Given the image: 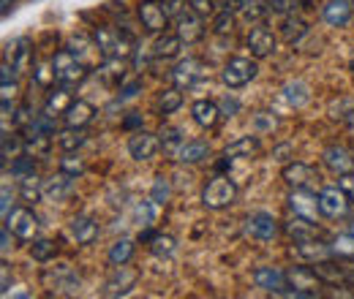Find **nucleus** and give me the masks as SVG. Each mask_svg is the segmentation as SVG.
<instances>
[{
	"label": "nucleus",
	"mask_w": 354,
	"mask_h": 299,
	"mask_svg": "<svg viewBox=\"0 0 354 299\" xmlns=\"http://www.w3.org/2000/svg\"><path fill=\"white\" fill-rule=\"evenodd\" d=\"M254 153H259V139L257 136H237L223 150L226 158H251Z\"/></svg>",
	"instance_id": "obj_24"
},
{
	"label": "nucleus",
	"mask_w": 354,
	"mask_h": 299,
	"mask_svg": "<svg viewBox=\"0 0 354 299\" xmlns=\"http://www.w3.org/2000/svg\"><path fill=\"white\" fill-rule=\"evenodd\" d=\"M333 256H341V258H354V234H341L333 240Z\"/></svg>",
	"instance_id": "obj_39"
},
{
	"label": "nucleus",
	"mask_w": 354,
	"mask_h": 299,
	"mask_svg": "<svg viewBox=\"0 0 354 299\" xmlns=\"http://www.w3.org/2000/svg\"><path fill=\"white\" fill-rule=\"evenodd\" d=\"M153 202H156V204H167V202H169V182H167V177H156Z\"/></svg>",
	"instance_id": "obj_44"
},
{
	"label": "nucleus",
	"mask_w": 354,
	"mask_h": 299,
	"mask_svg": "<svg viewBox=\"0 0 354 299\" xmlns=\"http://www.w3.org/2000/svg\"><path fill=\"white\" fill-rule=\"evenodd\" d=\"M33 82L39 87H52L57 82V77H55V63H52V60H36V63H33Z\"/></svg>",
	"instance_id": "obj_29"
},
{
	"label": "nucleus",
	"mask_w": 354,
	"mask_h": 299,
	"mask_svg": "<svg viewBox=\"0 0 354 299\" xmlns=\"http://www.w3.org/2000/svg\"><path fill=\"white\" fill-rule=\"evenodd\" d=\"M278 231H281V226H278L275 215L270 213H254L245 220V234H251L257 240H265V242L267 240H275Z\"/></svg>",
	"instance_id": "obj_13"
},
{
	"label": "nucleus",
	"mask_w": 354,
	"mask_h": 299,
	"mask_svg": "<svg viewBox=\"0 0 354 299\" xmlns=\"http://www.w3.org/2000/svg\"><path fill=\"white\" fill-rule=\"evenodd\" d=\"M136 17L147 33H164L169 28V11H167L164 0H139Z\"/></svg>",
	"instance_id": "obj_3"
},
{
	"label": "nucleus",
	"mask_w": 354,
	"mask_h": 299,
	"mask_svg": "<svg viewBox=\"0 0 354 299\" xmlns=\"http://www.w3.org/2000/svg\"><path fill=\"white\" fill-rule=\"evenodd\" d=\"M286 231L292 234V240H295V242H300V240H313V237L319 234L316 223H313L310 218H303V215H295V220L286 226Z\"/></svg>",
	"instance_id": "obj_28"
},
{
	"label": "nucleus",
	"mask_w": 354,
	"mask_h": 299,
	"mask_svg": "<svg viewBox=\"0 0 354 299\" xmlns=\"http://www.w3.org/2000/svg\"><path fill=\"white\" fill-rule=\"evenodd\" d=\"M245 46L251 49V55L259 60V57H267V55H272L275 52V33L262 25V22H257L254 28H251V33H248V39H245Z\"/></svg>",
	"instance_id": "obj_12"
},
{
	"label": "nucleus",
	"mask_w": 354,
	"mask_h": 299,
	"mask_svg": "<svg viewBox=\"0 0 354 299\" xmlns=\"http://www.w3.org/2000/svg\"><path fill=\"white\" fill-rule=\"evenodd\" d=\"M180 104H183V95H180V87H167V90H161V95H158V109H161V115H172L180 109Z\"/></svg>",
	"instance_id": "obj_32"
},
{
	"label": "nucleus",
	"mask_w": 354,
	"mask_h": 299,
	"mask_svg": "<svg viewBox=\"0 0 354 299\" xmlns=\"http://www.w3.org/2000/svg\"><path fill=\"white\" fill-rule=\"evenodd\" d=\"M74 180L77 177H71V174H66V171H60V174H55V177H49L44 182V199L49 202H60L63 196H68L71 191H74Z\"/></svg>",
	"instance_id": "obj_21"
},
{
	"label": "nucleus",
	"mask_w": 354,
	"mask_h": 299,
	"mask_svg": "<svg viewBox=\"0 0 354 299\" xmlns=\"http://www.w3.org/2000/svg\"><path fill=\"white\" fill-rule=\"evenodd\" d=\"M6 226H8L11 234H14L17 240H22V242L36 240V234H39V218L33 215V210H28V207L11 210V213L6 215Z\"/></svg>",
	"instance_id": "obj_6"
},
{
	"label": "nucleus",
	"mask_w": 354,
	"mask_h": 299,
	"mask_svg": "<svg viewBox=\"0 0 354 299\" xmlns=\"http://www.w3.org/2000/svg\"><path fill=\"white\" fill-rule=\"evenodd\" d=\"M180 46H183V41H180V36H177V33H172V36H167V33H164V39H158L156 46H153V55H156V57L169 60V57H175L177 52H180Z\"/></svg>",
	"instance_id": "obj_30"
},
{
	"label": "nucleus",
	"mask_w": 354,
	"mask_h": 299,
	"mask_svg": "<svg viewBox=\"0 0 354 299\" xmlns=\"http://www.w3.org/2000/svg\"><path fill=\"white\" fill-rule=\"evenodd\" d=\"M57 144L63 153H74L85 144V133H82V128H66L63 133H57Z\"/></svg>",
	"instance_id": "obj_31"
},
{
	"label": "nucleus",
	"mask_w": 354,
	"mask_h": 299,
	"mask_svg": "<svg viewBox=\"0 0 354 299\" xmlns=\"http://www.w3.org/2000/svg\"><path fill=\"white\" fill-rule=\"evenodd\" d=\"M164 6H167V11H169V17H177V14L185 8V0H164Z\"/></svg>",
	"instance_id": "obj_47"
},
{
	"label": "nucleus",
	"mask_w": 354,
	"mask_h": 299,
	"mask_svg": "<svg viewBox=\"0 0 354 299\" xmlns=\"http://www.w3.org/2000/svg\"><path fill=\"white\" fill-rule=\"evenodd\" d=\"M281 177H283V182H286L292 191H297V188H308L310 185L313 169H310L308 164H303V161H292V164L283 166Z\"/></svg>",
	"instance_id": "obj_19"
},
{
	"label": "nucleus",
	"mask_w": 354,
	"mask_h": 299,
	"mask_svg": "<svg viewBox=\"0 0 354 299\" xmlns=\"http://www.w3.org/2000/svg\"><path fill=\"white\" fill-rule=\"evenodd\" d=\"M139 90V82H133V85H126V87H120V98H131L133 93Z\"/></svg>",
	"instance_id": "obj_51"
},
{
	"label": "nucleus",
	"mask_w": 354,
	"mask_h": 299,
	"mask_svg": "<svg viewBox=\"0 0 354 299\" xmlns=\"http://www.w3.org/2000/svg\"><path fill=\"white\" fill-rule=\"evenodd\" d=\"M324 19H327V25H333V28L349 25V19H352V3H349V0H330V3L324 6Z\"/></svg>",
	"instance_id": "obj_23"
},
{
	"label": "nucleus",
	"mask_w": 354,
	"mask_h": 299,
	"mask_svg": "<svg viewBox=\"0 0 354 299\" xmlns=\"http://www.w3.org/2000/svg\"><path fill=\"white\" fill-rule=\"evenodd\" d=\"M71 87H66V85H60L55 93H49V98H46V104H44V112L49 115V117H57V115H63L68 106H71V93H68Z\"/></svg>",
	"instance_id": "obj_26"
},
{
	"label": "nucleus",
	"mask_w": 354,
	"mask_h": 299,
	"mask_svg": "<svg viewBox=\"0 0 354 299\" xmlns=\"http://www.w3.org/2000/svg\"><path fill=\"white\" fill-rule=\"evenodd\" d=\"M71 234L80 245H90L98 237V223L90 220V218H74L71 220Z\"/></svg>",
	"instance_id": "obj_27"
},
{
	"label": "nucleus",
	"mask_w": 354,
	"mask_h": 299,
	"mask_svg": "<svg viewBox=\"0 0 354 299\" xmlns=\"http://www.w3.org/2000/svg\"><path fill=\"white\" fill-rule=\"evenodd\" d=\"M267 8H270V6L262 3V0H245L240 11H243V17H245L248 22H251V19H254V22H259V19L267 14Z\"/></svg>",
	"instance_id": "obj_40"
},
{
	"label": "nucleus",
	"mask_w": 354,
	"mask_h": 299,
	"mask_svg": "<svg viewBox=\"0 0 354 299\" xmlns=\"http://www.w3.org/2000/svg\"><path fill=\"white\" fill-rule=\"evenodd\" d=\"M36 171V161H33V155H19V158H14V164H11V174L17 177V180H22V177H28V174H33Z\"/></svg>",
	"instance_id": "obj_41"
},
{
	"label": "nucleus",
	"mask_w": 354,
	"mask_h": 299,
	"mask_svg": "<svg viewBox=\"0 0 354 299\" xmlns=\"http://www.w3.org/2000/svg\"><path fill=\"white\" fill-rule=\"evenodd\" d=\"M55 251H57V245L49 242V240H36L33 242V258L36 261H49V258L55 256Z\"/></svg>",
	"instance_id": "obj_42"
},
{
	"label": "nucleus",
	"mask_w": 354,
	"mask_h": 299,
	"mask_svg": "<svg viewBox=\"0 0 354 299\" xmlns=\"http://www.w3.org/2000/svg\"><path fill=\"white\" fill-rule=\"evenodd\" d=\"M289 150H292L289 144H281V147H275V150H272V158H275V161H286L283 155H289Z\"/></svg>",
	"instance_id": "obj_49"
},
{
	"label": "nucleus",
	"mask_w": 354,
	"mask_h": 299,
	"mask_svg": "<svg viewBox=\"0 0 354 299\" xmlns=\"http://www.w3.org/2000/svg\"><path fill=\"white\" fill-rule=\"evenodd\" d=\"M188 6H191V11H196L202 19H205V17H216V11H218V3H216V0H188Z\"/></svg>",
	"instance_id": "obj_43"
},
{
	"label": "nucleus",
	"mask_w": 354,
	"mask_h": 299,
	"mask_svg": "<svg viewBox=\"0 0 354 299\" xmlns=\"http://www.w3.org/2000/svg\"><path fill=\"white\" fill-rule=\"evenodd\" d=\"M213 28H216V33H218V36H226V33H232V28H234V19H232V11H221V14L216 17V22H213Z\"/></svg>",
	"instance_id": "obj_45"
},
{
	"label": "nucleus",
	"mask_w": 354,
	"mask_h": 299,
	"mask_svg": "<svg viewBox=\"0 0 354 299\" xmlns=\"http://www.w3.org/2000/svg\"><path fill=\"white\" fill-rule=\"evenodd\" d=\"M338 185L349 193L354 199V171H346V174H338Z\"/></svg>",
	"instance_id": "obj_46"
},
{
	"label": "nucleus",
	"mask_w": 354,
	"mask_h": 299,
	"mask_svg": "<svg viewBox=\"0 0 354 299\" xmlns=\"http://www.w3.org/2000/svg\"><path fill=\"white\" fill-rule=\"evenodd\" d=\"M133 251H136V245H133L131 240H118L112 245V251H109V264H115V267L129 264L133 258Z\"/></svg>",
	"instance_id": "obj_33"
},
{
	"label": "nucleus",
	"mask_w": 354,
	"mask_h": 299,
	"mask_svg": "<svg viewBox=\"0 0 354 299\" xmlns=\"http://www.w3.org/2000/svg\"><path fill=\"white\" fill-rule=\"evenodd\" d=\"M177 251L175 240L169 237V234H156L153 240H150V253L158 258H169L172 253Z\"/></svg>",
	"instance_id": "obj_34"
},
{
	"label": "nucleus",
	"mask_w": 354,
	"mask_h": 299,
	"mask_svg": "<svg viewBox=\"0 0 354 299\" xmlns=\"http://www.w3.org/2000/svg\"><path fill=\"white\" fill-rule=\"evenodd\" d=\"M158 147H161V136L158 133H150V131L139 128L129 139V153H131L133 161H150V158H156Z\"/></svg>",
	"instance_id": "obj_10"
},
{
	"label": "nucleus",
	"mask_w": 354,
	"mask_h": 299,
	"mask_svg": "<svg viewBox=\"0 0 354 299\" xmlns=\"http://www.w3.org/2000/svg\"><path fill=\"white\" fill-rule=\"evenodd\" d=\"M243 3H245V0H218L221 11H232V14H234V11H240V8H243Z\"/></svg>",
	"instance_id": "obj_48"
},
{
	"label": "nucleus",
	"mask_w": 354,
	"mask_h": 299,
	"mask_svg": "<svg viewBox=\"0 0 354 299\" xmlns=\"http://www.w3.org/2000/svg\"><path fill=\"white\" fill-rule=\"evenodd\" d=\"M352 207V196L338 185V188H322L319 191V215L330 218V220H338V218H346Z\"/></svg>",
	"instance_id": "obj_4"
},
{
	"label": "nucleus",
	"mask_w": 354,
	"mask_h": 299,
	"mask_svg": "<svg viewBox=\"0 0 354 299\" xmlns=\"http://www.w3.org/2000/svg\"><path fill=\"white\" fill-rule=\"evenodd\" d=\"M3 215H8V188H3V204H0Z\"/></svg>",
	"instance_id": "obj_53"
},
{
	"label": "nucleus",
	"mask_w": 354,
	"mask_h": 299,
	"mask_svg": "<svg viewBox=\"0 0 354 299\" xmlns=\"http://www.w3.org/2000/svg\"><path fill=\"white\" fill-rule=\"evenodd\" d=\"M313 272L322 278V283H333V286H346L349 283V267L335 264V261H313Z\"/></svg>",
	"instance_id": "obj_15"
},
{
	"label": "nucleus",
	"mask_w": 354,
	"mask_h": 299,
	"mask_svg": "<svg viewBox=\"0 0 354 299\" xmlns=\"http://www.w3.org/2000/svg\"><path fill=\"white\" fill-rule=\"evenodd\" d=\"M175 33L180 36V41L183 44H196L202 36H205L202 17H199L196 11H191V6L183 8V11L175 17Z\"/></svg>",
	"instance_id": "obj_8"
},
{
	"label": "nucleus",
	"mask_w": 354,
	"mask_h": 299,
	"mask_svg": "<svg viewBox=\"0 0 354 299\" xmlns=\"http://www.w3.org/2000/svg\"><path fill=\"white\" fill-rule=\"evenodd\" d=\"M93 115H95L93 104H88V101H71V106L63 112V123H66V128H85L93 120Z\"/></svg>",
	"instance_id": "obj_20"
},
{
	"label": "nucleus",
	"mask_w": 354,
	"mask_h": 299,
	"mask_svg": "<svg viewBox=\"0 0 354 299\" xmlns=\"http://www.w3.org/2000/svg\"><path fill=\"white\" fill-rule=\"evenodd\" d=\"M161 144H164V150L172 155V158H177V153H180V147H183V136H180V131L172 128V126H167V128H161Z\"/></svg>",
	"instance_id": "obj_35"
},
{
	"label": "nucleus",
	"mask_w": 354,
	"mask_h": 299,
	"mask_svg": "<svg viewBox=\"0 0 354 299\" xmlns=\"http://www.w3.org/2000/svg\"><path fill=\"white\" fill-rule=\"evenodd\" d=\"M352 234H354V229H352Z\"/></svg>",
	"instance_id": "obj_56"
},
{
	"label": "nucleus",
	"mask_w": 354,
	"mask_h": 299,
	"mask_svg": "<svg viewBox=\"0 0 354 299\" xmlns=\"http://www.w3.org/2000/svg\"><path fill=\"white\" fill-rule=\"evenodd\" d=\"M207 155H210V144L194 139V142H183V147L177 153V161L180 164H202Z\"/></svg>",
	"instance_id": "obj_25"
},
{
	"label": "nucleus",
	"mask_w": 354,
	"mask_h": 299,
	"mask_svg": "<svg viewBox=\"0 0 354 299\" xmlns=\"http://www.w3.org/2000/svg\"><path fill=\"white\" fill-rule=\"evenodd\" d=\"M286 278H289L295 291H306L310 297H316V289L322 286V278L313 272V267H295L286 272Z\"/></svg>",
	"instance_id": "obj_14"
},
{
	"label": "nucleus",
	"mask_w": 354,
	"mask_h": 299,
	"mask_svg": "<svg viewBox=\"0 0 354 299\" xmlns=\"http://www.w3.org/2000/svg\"><path fill=\"white\" fill-rule=\"evenodd\" d=\"M257 71H259L257 60H251V57H232V60L223 66L221 79L229 90H237V87L248 85V82L257 77Z\"/></svg>",
	"instance_id": "obj_5"
},
{
	"label": "nucleus",
	"mask_w": 354,
	"mask_h": 299,
	"mask_svg": "<svg viewBox=\"0 0 354 299\" xmlns=\"http://www.w3.org/2000/svg\"><path fill=\"white\" fill-rule=\"evenodd\" d=\"M306 30H308V25L303 22V19H297V17H289L286 22H283V39L289 44H297L303 36H306Z\"/></svg>",
	"instance_id": "obj_36"
},
{
	"label": "nucleus",
	"mask_w": 354,
	"mask_h": 299,
	"mask_svg": "<svg viewBox=\"0 0 354 299\" xmlns=\"http://www.w3.org/2000/svg\"><path fill=\"white\" fill-rule=\"evenodd\" d=\"M136 280H139V269L126 267V264L115 267V272L104 283V297H126L133 286H136Z\"/></svg>",
	"instance_id": "obj_7"
},
{
	"label": "nucleus",
	"mask_w": 354,
	"mask_h": 299,
	"mask_svg": "<svg viewBox=\"0 0 354 299\" xmlns=\"http://www.w3.org/2000/svg\"><path fill=\"white\" fill-rule=\"evenodd\" d=\"M60 171H66V174H71V177L85 174V158H80L77 150H74V153H66V155L60 158Z\"/></svg>",
	"instance_id": "obj_38"
},
{
	"label": "nucleus",
	"mask_w": 354,
	"mask_h": 299,
	"mask_svg": "<svg viewBox=\"0 0 354 299\" xmlns=\"http://www.w3.org/2000/svg\"><path fill=\"white\" fill-rule=\"evenodd\" d=\"M19 182H22V199H25V202H36L39 196H44V191H41L44 185H39L36 171H33V174H28V177H22Z\"/></svg>",
	"instance_id": "obj_37"
},
{
	"label": "nucleus",
	"mask_w": 354,
	"mask_h": 299,
	"mask_svg": "<svg viewBox=\"0 0 354 299\" xmlns=\"http://www.w3.org/2000/svg\"><path fill=\"white\" fill-rule=\"evenodd\" d=\"M8 234H11V229H8V226H3V234H0V240H3L0 251H3V253H8V248H11V240H8Z\"/></svg>",
	"instance_id": "obj_50"
},
{
	"label": "nucleus",
	"mask_w": 354,
	"mask_h": 299,
	"mask_svg": "<svg viewBox=\"0 0 354 299\" xmlns=\"http://www.w3.org/2000/svg\"><path fill=\"white\" fill-rule=\"evenodd\" d=\"M322 158H324L327 169H333L335 174L354 171V155L346 150V147H341V144H330V147L322 153Z\"/></svg>",
	"instance_id": "obj_18"
},
{
	"label": "nucleus",
	"mask_w": 354,
	"mask_h": 299,
	"mask_svg": "<svg viewBox=\"0 0 354 299\" xmlns=\"http://www.w3.org/2000/svg\"><path fill=\"white\" fill-rule=\"evenodd\" d=\"M52 63H55V77H57V85H66V87H74V85H82L85 79H88V66L66 46V49H60L55 57H52Z\"/></svg>",
	"instance_id": "obj_1"
},
{
	"label": "nucleus",
	"mask_w": 354,
	"mask_h": 299,
	"mask_svg": "<svg viewBox=\"0 0 354 299\" xmlns=\"http://www.w3.org/2000/svg\"><path fill=\"white\" fill-rule=\"evenodd\" d=\"M133 126H142V117H136V115H133V117H129V120L123 123V128H133Z\"/></svg>",
	"instance_id": "obj_52"
},
{
	"label": "nucleus",
	"mask_w": 354,
	"mask_h": 299,
	"mask_svg": "<svg viewBox=\"0 0 354 299\" xmlns=\"http://www.w3.org/2000/svg\"><path fill=\"white\" fill-rule=\"evenodd\" d=\"M234 202H237V185L226 174H216L207 180L202 191V204L207 210H223V207H232Z\"/></svg>",
	"instance_id": "obj_2"
},
{
	"label": "nucleus",
	"mask_w": 354,
	"mask_h": 299,
	"mask_svg": "<svg viewBox=\"0 0 354 299\" xmlns=\"http://www.w3.org/2000/svg\"><path fill=\"white\" fill-rule=\"evenodd\" d=\"M295 256L306 258V261H322V258L333 256V248L324 245V242H316V237L313 240H300V242H295Z\"/></svg>",
	"instance_id": "obj_22"
},
{
	"label": "nucleus",
	"mask_w": 354,
	"mask_h": 299,
	"mask_svg": "<svg viewBox=\"0 0 354 299\" xmlns=\"http://www.w3.org/2000/svg\"><path fill=\"white\" fill-rule=\"evenodd\" d=\"M202 79H205V63L199 57H185L172 68V82L180 90H188V87H194Z\"/></svg>",
	"instance_id": "obj_9"
},
{
	"label": "nucleus",
	"mask_w": 354,
	"mask_h": 299,
	"mask_svg": "<svg viewBox=\"0 0 354 299\" xmlns=\"http://www.w3.org/2000/svg\"><path fill=\"white\" fill-rule=\"evenodd\" d=\"M28 60H30V41L28 39H14V41L6 44L3 63H11L14 74H22L28 68Z\"/></svg>",
	"instance_id": "obj_16"
},
{
	"label": "nucleus",
	"mask_w": 354,
	"mask_h": 299,
	"mask_svg": "<svg viewBox=\"0 0 354 299\" xmlns=\"http://www.w3.org/2000/svg\"><path fill=\"white\" fill-rule=\"evenodd\" d=\"M3 294H8V267L3 264Z\"/></svg>",
	"instance_id": "obj_54"
},
{
	"label": "nucleus",
	"mask_w": 354,
	"mask_h": 299,
	"mask_svg": "<svg viewBox=\"0 0 354 299\" xmlns=\"http://www.w3.org/2000/svg\"><path fill=\"white\" fill-rule=\"evenodd\" d=\"M191 117H194V123L199 126V128H216V123H218V117H221V109H218V104L216 101H207V98H202V101H194V106H191Z\"/></svg>",
	"instance_id": "obj_17"
},
{
	"label": "nucleus",
	"mask_w": 354,
	"mask_h": 299,
	"mask_svg": "<svg viewBox=\"0 0 354 299\" xmlns=\"http://www.w3.org/2000/svg\"><path fill=\"white\" fill-rule=\"evenodd\" d=\"M352 68H354V63H352Z\"/></svg>",
	"instance_id": "obj_55"
},
{
	"label": "nucleus",
	"mask_w": 354,
	"mask_h": 299,
	"mask_svg": "<svg viewBox=\"0 0 354 299\" xmlns=\"http://www.w3.org/2000/svg\"><path fill=\"white\" fill-rule=\"evenodd\" d=\"M254 283H257V289H265L270 294H286V289H289V278L278 267H259V269H254Z\"/></svg>",
	"instance_id": "obj_11"
}]
</instances>
